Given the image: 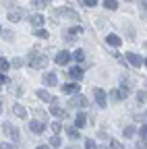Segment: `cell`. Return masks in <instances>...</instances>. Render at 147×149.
<instances>
[{
  "mask_svg": "<svg viewBox=\"0 0 147 149\" xmlns=\"http://www.w3.org/2000/svg\"><path fill=\"white\" fill-rule=\"evenodd\" d=\"M62 91L64 93H77L79 91V85H62Z\"/></svg>",
  "mask_w": 147,
  "mask_h": 149,
  "instance_id": "23",
  "label": "cell"
},
{
  "mask_svg": "<svg viewBox=\"0 0 147 149\" xmlns=\"http://www.w3.org/2000/svg\"><path fill=\"white\" fill-rule=\"evenodd\" d=\"M8 79H6V74H2V72H0V85H2V83H6Z\"/></svg>",
  "mask_w": 147,
  "mask_h": 149,
  "instance_id": "39",
  "label": "cell"
},
{
  "mask_svg": "<svg viewBox=\"0 0 147 149\" xmlns=\"http://www.w3.org/2000/svg\"><path fill=\"white\" fill-rule=\"evenodd\" d=\"M85 149H98V145L93 141H85Z\"/></svg>",
  "mask_w": 147,
  "mask_h": 149,
  "instance_id": "34",
  "label": "cell"
},
{
  "mask_svg": "<svg viewBox=\"0 0 147 149\" xmlns=\"http://www.w3.org/2000/svg\"><path fill=\"white\" fill-rule=\"evenodd\" d=\"M29 21H31V25L40 27V25H44V15H33V17H29Z\"/></svg>",
  "mask_w": 147,
  "mask_h": 149,
  "instance_id": "17",
  "label": "cell"
},
{
  "mask_svg": "<svg viewBox=\"0 0 147 149\" xmlns=\"http://www.w3.org/2000/svg\"><path fill=\"white\" fill-rule=\"evenodd\" d=\"M8 64H10L13 68H21V66H23V60H21V58H13Z\"/></svg>",
  "mask_w": 147,
  "mask_h": 149,
  "instance_id": "26",
  "label": "cell"
},
{
  "mask_svg": "<svg viewBox=\"0 0 147 149\" xmlns=\"http://www.w3.org/2000/svg\"><path fill=\"white\" fill-rule=\"evenodd\" d=\"M0 149H15L10 143H2V145H0Z\"/></svg>",
  "mask_w": 147,
  "mask_h": 149,
  "instance_id": "38",
  "label": "cell"
},
{
  "mask_svg": "<svg viewBox=\"0 0 147 149\" xmlns=\"http://www.w3.org/2000/svg\"><path fill=\"white\" fill-rule=\"evenodd\" d=\"M0 114H2V100H0Z\"/></svg>",
  "mask_w": 147,
  "mask_h": 149,
  "instance_id": "41",
  "label": "cell"
},
{
  "mask_svg": "<svg viewBox=\"0 0 147 149\" xmlns=\"http://www.w3.org/2000/svg\"><path fill=\"white\" fill-rule=\"evenodd\" d=\"M126 95H128V89H114L112 91V100H126Z\"/></svg>",
  "mask_w": 147,
  "mask_h": 149,
  "instance_id": "12",
  "label": "cell"
},
{
  "mask_svg": "<svg viewBox=\"0 0 147 149\" xmlns=\"http://www.w3.org/2000/svg\"><path fill=\"white\" fill-rule=\"evenodd\" d=\"M60 128H62V124H60V122H52V130H54L56 135L60 133Z\"/></svg>",
  "mask_w": 147,
  "mask_h": 149,
  "instance_id": "32",
  "label": "cell"
},
{
  "mask_svg": "<svg viewBox=\"0 0 147 149\" xmlns=\"http://www.w3.org/2000/svg\"><path fill=\"white\" fill-rule=\"evenodd\" d=\"M4 133L10 137V141H19V130H17V126H15V124L6 122V124H4Z\"/></svg>",
  "mask_w": 147,
  "mask_h": 149,
  "instance_id": "5",
  "label": "cell"
},
{
  "mask_svg": "<svg viewBox=\"0 0 147 149\" xmlns=\"http://www.w3.org/2000/svg\"><path fill=\"white\" fill-rule=\"evenodd\" d=\"M38 149H50V147H46V145H40V147H38Z\"/></svg>",
  "mask_w": 147,
  "mask_h": 149,
  "instance_id": "40",
  "label": "cell"
},
{
  "mask_svg": "<svg viewBox=\"0 0 147 149\" xmlns=\"http://www.w3.org/2000/svg\"><path fill=\"white\" fill-rule=\"evenodd\" d=\"M93 97H95V102H98L100 108H106V106H108V97H106V91H104V89L95 87V89H93Z\"/></svg>",
  "mask_w": 147,
  "mask_h": 149,
  "instance_id": "2",
  "label": "cell"
},
{
  "mask_svg": "<svg viewBox=\"0 0 147 149\" xmlns=\"http://www.w3.org/2000/svg\"><path fill=\"white\" fill-rule=\"evenodd\" d=\"M29 128H31V133H35V135H40V133H44V128H46V124H44L42 120H31V122H29Z\"/></svg>",
  "mask_w": 147,
  "mask_h": 149,
  "instance_id": "8",
  "label": "cell"
},
{
  "mask_svg": "<svg viewBox=\"0 0 147 149\" xmlns=\"http://www.w3.org/2000/svg\"><path fill=\"white\" fill-rule=\"evenodd\" d=\"M38 97H40V100H44V102H54V97L50 95L48 91H38Z\"/></svg>",
  "mask_w": 147,
  "mask_h": 149,
  "instance_id": "21",
  "label": "cell"
},
{
  "mask_svg": "<svg viewBox=\"0 0 147 149\" xmlns=\"http://www.w3.org/2000/svg\"><path fill=\"white\" fill-rule=\"evenodd\" d=\"M72 60H77V62H83V60H85V52H83V50H77L75 54H72Z\"/></svg>",
  "mask_w": 147,
  "mask_h": 149,
  "instance_id": "24",
  "label": "cell"
},
{
  "mask_svg": "<svg viewBox=\"0 0 147 149\" xmlns=\"http://www.w3.org/2000/svg\"><path fill=\"white\" fill-rule=\"evenodd\" d=\"M68 106H70V108H85V106H87V97L81 95V93H77V95H72V97H70Z\"/></svg>",
  "mask_w": 147,
  "mask_h": 149,
  "instance_id": "3",
  "label": "cell"
},
{
  "mask_svg": "<svg viewBox=\"0 0 147 149\" xmlns=\"http://www.w3.org/2000/svg\"><path fill=\"white\" fill-rule=\"evenodd\" d=\"M66 133H68V137H72V139H79V137H81L79 128H75V126H68V128H66Z\"/></svg>",
  "mask_w": 147,
  "mask_h": 149,
  "instance_id": "18",
  "label": "cell"
},
{
  "mask_svg": "<svg viewBox=\"0 0 147 149\" xmlns=\"http://www.w3.org/2000/svg\"><path fill=\"white\" fill-rule=\"evenodd\" d=\"M83 2H85L87 6H95V4H98V0H83Z\"/></svg>",
  "mask_w": 147,
  "mask_h": 149,
  "instance_id": "37",
  "label": "cell"
},
{
  "mask_svg": "<svg viewBox=\"0 0 147 149\" xmlns=\"http://www.w3.org/2000/svg\"><path fill=\"white\" fill-rule=\"evenodd\" d=\"M102 149H110V145H104V147H102Z\"/></svg>",
  "mask_w": 147,
  "mask_h": 149,
  "instance_id": "42",
  "label": "cell"
},
{
  "mask_svg": "<svg viewBox=\"0 0 147 149\" xmlns=\"http://www.w3.org/2000/svg\"><path fill=\"white\" fill-rule=\"evenodd\" d=\"M83 29L81 27H70V31H68V35H77V33H81Z\"/></svg>",
  "mask_w": 147,
  "mask_h": 149,
  "instance_id": "33",
  "label": "cell"
},
{
  "mask_svg": "<svg viewBox=\"0 0 147 149\" xmlns=\"http://www.w3.org/2000/svg\"><path fill=\"white\" fill-rule=\"evenodd\" d=\"M85 122H87V116L81 112V114H77V118H75V124H77L75 128H83V126H85Z\"/></svg>",
  "mask_w": 147,
  "mask_h": 149,
  "instance_id": "16",
  "label": "cell"
},
{
  "mask_svg": "<svg viewBox=\"0 0 147 149\" xmlns=\"http://www.w3.org/2000/svg\"><path fill=\"white\" fill-rule=\"evenodd\" d=\"M124 58H126L128 62H131L135 68H139V66H143V64H145V60L141 58L139 54H135V52H126V56H124Z\"/></svg>",
  "mask_w": 147,
  "mask_h": 149,
  "instance_id": "4",
  "label": "cell"
},
{
  "mask_svg": "<svg viewBox=\"0 0 147 149\" xmlns=\"http://www.w3.org/2000/svg\"><path fill=\"white\" fill-rule=\"evenodd\" d=\"M56 15H64V17L72 19V21H79V15H77L75 10H70V8H62V10H60V13H56Z\"/></svg>",
  "mask_w": 147,
  "mask_h": 149,
  "instance_id": "14",
  "label": "cell"
},
{
  "mask_svg": "<svg viewBox=\"0 0 147 149\" xmlns=\"http://www.w3.org/2000/svg\"><path fill=\"white\" fill-rule=\"evenodd\" d=\"M104 6L110 8V10H116L118 8V2H116V0H104Z\"/></svg>",
  "mask_w": 147,
  "mask_h": 149,
  "instance_id": "22",
  "label": "cell"
},
{
  "mask_svg": "<svg viewBox=\"0 0 147 149\" xmlns=\"http://www.w3.org/2000/svg\"><path fill=\"white\" fill-rule=\"evenodd\" d=\"M50 112H52L54 116H60V118H64V116H66V112H64V110L58 106V102H56V100L52 102V108H50Z\"/></svg>",
  "mask_w": 147,
  "mask_h": 149,
  "instance_id": "9",
  "label": "cell"
},
{
  "mask_svg": "<svg viewBox=\"0 0 147 149\" xmlns=\"http://www.w3.org/2000/svg\"><path fill=\"white\" fill-rule=\"evenodd\" d=\"M27 64L31 68H44L48 64V58H46V54H42L40 50H31L29 56H27Z\"/></svg>",
  "mask_w": 147,
  "mask_h": 149,
  "instance_id": "1",
  "label": "cell"
},
{
  "mask_svg": "<svg viewBox=\"0 0 147 149\" xmlns=\"http://www.w3.org/2000/svg\"><path fill=\"white\" fill-rule=\"evenodd\" d=\"M33 8H46L48 4H50V0H33Z\"/></svg>",
  "mask_w": 147,
  "mask_h": 149,
  "instance_id": "19",
  "label": "cell"
},
{
  "mask_svg": "<svg viewBox=\"0 0 147 149\" xmlns=\"http://www.w3.org/2000/svg\"><path fill=\"white\" fill-rule=\"evenodd\" d=\"M4 40H8V42L15 40V33H13V31H4Z\"/></svg>",
  "mask_w": 147,
  "mask_h": 149,
  "instance_id": "35",
  "label": "cell"
},
{
  "mask_svg": "<svg viewBox=\"0 0 147 149\" xmlns=\"http://www.w3.org/2000/svg\"><path fill=\"white\" fill-rule=\"evenodd\" d=\"M50 147H60V137H58V135H54V137L50 139Z\"/></svg>",
  "mask_w": 147,
  "mask_h": 149,
  "instance_id": "27",
  "label": "cell"
},
{
  "mask_svg": "<svg viewBox=\"0 0 147 149\" xmlns=\"http://www.w3.org/2000/svg\"><path fill=\"white\" fill-rule=\"evenodd\" d=\"M13 112H15V116H19V118H25L27 116V112H25V108L21 104H15L13 106Z\"/></svg>",
  "mask_w": 147,
  "mask_h": 149,
  "instance_id": "15",
  "label": "cell"
},
{
  "mask_svg": "<svg viewBox=\"0 0 147 149\" xmlns=\"http://www.w3.org/2000/svg\"><path fill=\"white\" fill-rule=\"evenodd\" d=\"M56 64H60V66H64V64H68V60H70V54L66 52V50H62V52H58L56 54Z\"/></svg>",
  "mask_w": 147,
  "mask_h": 149,
  "instance_id": "7",
  "label": "cell"
},
{
  "mask_svg": "<svg viewBox=\"0 0 147 149\" xmlns=\"http://www.w3.org/2000/svg\"><path fill=\"white\" fill-rule=\"evenodd\" d=\"M68 77H70V79H77V81H81V79H83V68H79V66H72V68L68 70Z\"/></svg>",
  "mask_w": 147,
  "mask_h": 149,
  "instance_id": "11",
  "label": "cell"
},
{
  "mask_svg": "<svg viewBox=\"0 0 147 149\" xmlns=\"http://www.w3.org/2000/svg\"><path fill=\"white\" fill-rule=\"evenodd\" d=\"M106 42H108V46H112V48H118L122 42H120V37L116 35V33H110L108 37H106Z\"/></svg>",
  "mask_w": 147,
  "mask_h": 149,
  "instance_id": "10",
  "label": "cell"
},
{
  "mask_svg": "<svg viewBox=\"0 0 147 149\" xmlns=\"http://www.w3.org/2000/svg\"><path fill=\"white\" fill-rule=\"evenodd\" d=\"M35 116H38V120H44V122H46V118H48V114H46V112H42V110H35Z\"/></svg>",
  "mask_w": 147,
  "mask_h": 149,
  "instance_id": "29",
  "label": "cell"
},
{
  "mask_svg": "<svg viewBox=\"0 0 147 149\" xmlns=\"http://www.w3.org/2000/svg\"><path fill=\"white\" fill-rule=\"evenodd\" d=\"M23 19V8H13V10H8V21L10 23H19Z\"/></svg>",
  "mask_w": 147,
  "mask_h": 149,
  "instance_id": "6",
  "label": "cell"
},
{
  "mask_svg": "<svg viewBox=\"0 0 147 149\" xmlns=\"http://www.w3.org/2000/svg\"><path fill=\"white\" fill-rule=\"evenodd\" d=\"M35 37H40V40H48V37H50V33L46 31V29H35Z\"/></svg>",
  "mask_w": 147,
  "mask_h": 149,
  "instance_id": "20",
  "label": "cell"
},
{
  "mask_svg": "<svg viewBox=\"0 0 147 149\" xmlns=\"http://www.w3.org/2000/svg\"><path fill=\"white\" fill-rule=\"evenodd\" d=\"M139 137H141V141H145V137H147V126L145 124L139 128Z\"/></svg>",
  "mask_w": 147,
  "mask_h": 149,
  "instance_id": "30",
  "label": "cell"
},
{
  "mask_svg": "<svg viewBox=\"0 0 147 149\" xmlns=\"http://www.w3.org/2000/svg\"><path fill=\"white\" fill-rule=\"evenodd\" d=\"M122 135H124L126 139H131V137L135 135V126H126V128L122 130Z\"/></svg>",
  "mask_w": 147,
  "mask_h": 149,
  "instance_id": "25",
  "label": "cell"
},
{
  "mask_svg": "<svg viewBox=\"0 0 147 149\" xmlns=\"http://www.w3.org/2000/svg\"><path fill=\"white\" fill-rule=\"evenodd\" d=\"M137 97H139L141 104H145V97H147V95H145V91H139V95H137Z\"/></svg>",
  "mask_w": 147,
  "mask_h": 149,
  "instance_id": "36",
  "label": "cell"
},
{
  "mask_svg": "<svg viewBox=\"0 0 147 149\" xmlns=\"http://www.w3.org/2000/svg\"><path fill=\"white\" fill-rule=\"evenodd\" d=\"M8 68H10L8 60H6V58H0V70H8Z\"/></svg>",
  "mask_w": 147,
  "mask_h": 149,
  "instance_id": "28",
  "label": "cell"
},
{
  "mask_svg": "<svg viewBox=\"0 0 147 149\" xmlns=\"http://www.w3.org/2000/svg\"><path fill=\"white\" fill-rule=\"evenodd\" d=\"M44 83L52 87V85H56V83H58V77H56L54 72H48V74H44Z\"/></svg>",
  "mask_w": 147,
  "mask_h": 149,
  "instance_id": "13",
  "label": "cell"
},
{
  "mask_svg": "<svg viewBox=\"0 0 147 149\" xmlns=\"http://www.w3.org/2000/svg\"><path fill=\"white\" fill-rule=\"evenodd\" d=\"M110 149H122V145L118 141H114V139H110Z\"/></svg>",
  "mask_w": 147,
  "mask_h": 149,
  "instance_id": "31",
  "label": "cell"
},
{
  "mask_svg": "<svg viewBox=\"0 0 147 149\" xmlns=\"http://www.w3.org/2000/svg\"><path fill=\"white\" fill-rule=\"evenodd\" d=\"M0 31H2V29H0Z\"/></svg>",
  "mask_w": 147,
  "mask_h": 149,
  "instance_id": "43",
  "label": "cell"
}]
</instances>
